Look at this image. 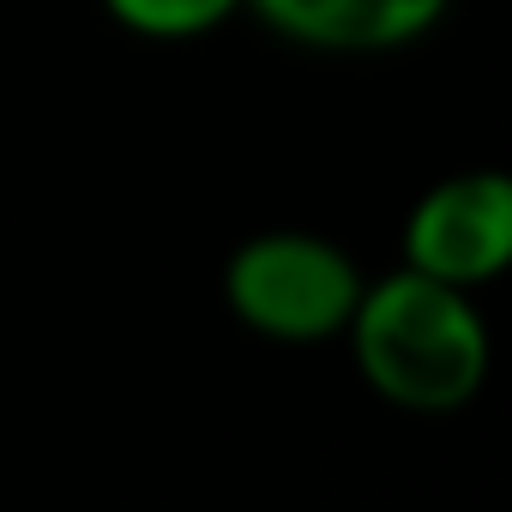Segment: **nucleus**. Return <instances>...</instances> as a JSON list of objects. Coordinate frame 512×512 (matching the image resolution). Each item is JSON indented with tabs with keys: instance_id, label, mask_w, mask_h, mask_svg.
Here are the masks:
<instances>
[{
	"instance_id": "obj_3",
	"label": "nucleus",
	"mask_w": 512,
	"mask_h": 512,
	"mask_svg": "<svg viewBox=\"0 0 512 512\" xmlns=\"http://www.w3.org/2000/svg\"><path fill=\"white\" fill-rule=\"evenodd\" d=\"M404 260L440 284H488L512 260V181L500 169L446 175L404 223Z\"/></svg>"
},
{
	"instance_id": "obj_2",
	"label": "nucleus",
	"mask_w": 512,
	"mask_h": 512,
	"mask_svg": "<svg viewBox=\"0 0 512 512\" xmlns=\"http://www.w3.org/2000/svg\"><path fill=\"white\" fill-rule=\"evenodd\" d=\"M223 296L253 332L284 344H314L350 326L362 272L350 266V253H338L320 235L272 229L235 247V260L223 272Z\"/></svg>"
},
{
	"instance_id": "obj_5",
	"label": "nucleus",
	"mask_w": 512,
	"mask_h": 512,
	"mask_svg": "<svg viewBox=\"0 0 512 512\" xmlns=\"http://www.w3.org/2000/svg\"><path fill=\"white\" fill-rule=\"evenodd\" d=\"M103 7L139 37H199L223 25L241 0H103Z\"/></svg>"
},
{
	"instance_id": "obj_1",
	"label": "nucleus",
	"mask_w": 512,
	"mask_h": 512,
	"mask_svg": "<svg viewBox=\"0 0 512 512\" xmlns=\"http://www.w3.org/2000/svg\"><path fill=\"white\" fill-rule=\"evenodd\" d=\"M344 332L356 344L368 386L404 410H458L476 398L488 374L482 314L458 284H440L416 266L362 290Z\"/></svg>"
},
{
	"instance_id": "obj_4",
	"label": "nucleus",
	"mask_w": 512,
	"mask_h": 512,
	"mask_svg": "<svg viewBox=\"0 0 512 512\" xmlns=\"http://www.w3.org/2000/svg\"><path fill=\"white\" fill-rule=\"evenodd\" d=\"M452 0H253L272 31L308 49H338V55H368V49H398L434 31V19Z\"/></svg>"
}]
</instances>
